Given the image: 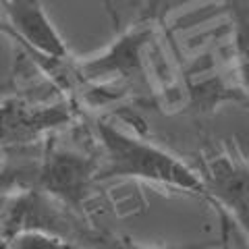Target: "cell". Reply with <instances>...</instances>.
I'll return each instance as SVG.
<instances>
[{
	"label": "cell",
	"mask_w": 249,
	"mask_h": 249,
	"mask_svg": "<svg viewBox=\"0 0 249 249\" xmlns=\"http://www.w3.org/2000/svg\"><path fill=\"white\" fill-rule=\"evenodd\" d=\"M147 0H104L106 13L110 15L116 29H127L135 25L142 9H145Z\"/></svg>",
	"instance_id": "9c48e42d"
},
{
	"label": "cell",
	"mask_w": 249,
	"mask_h": 249,
	"mask_svg": "<svg viewBox=\"0 0 249 249\" xmlns=\"http://www.w3.org/2000/svg\"><path fill=\"white\" fill-rule=\"evenodd\" d=\"M222 9L232 23L237 73L241 88L249 98V0H222Z\"/></svg>",
	"instance_id": "52a82bcc"
},
{
	"label": "cell",
	"mask_w": 249,
	"mask_h": 249,
	"mask_svg": "<svg viewBox=\"0 0 249 249\" xmlns=\"http://www.w3.org/2000/svg\"><path fill=\"white\" fill-rule=\"evenodd\" d=\"M100 160L88 154L50 147L36 168V187L73 212H81L98 183Z\"/></svg>",
	"instance_id": "7a4b0ae2"
},
{
	"label": "cell",
	"mask_w": 249,
	"mask_h": 249,
	"mask_svg": "<svg viewBox=\"0 0 249 249\" xmlns=\"http://www.w3.org/2000/svg\"><path fill=\"white\" fill-rule=\"evenodd\" d=\"M152 31L147 27L131 25L110 48L98 56H89L77 65L85 81H112V79H139L142 73V56Z\"/></svg>",
	"instance_id": "277c9868"
},
{
	"label": "cell",
	"mask_w": 249,
	"mask_h": 249,
	"mask_svg": "<svg viewBox=\"0 0 249 249\" xmlns=\"http://www.w3.org/2000/svg\"><path fill=\"white\" fill-rule=\"evenodd\" d=\"M220 249H229V245L227 243H220Z\"/></svg>",
	"instance_id": "8fae6325"
},
{
	"label": "cell",
	"mask_w": 249,
	"mask_h": 249,
	"mask_svg": "<svg viewBox=\"0 0 249 249\" xmlns=\"http://www.w3.org/2000/svg\"><path fill=\"white\" fill-rule=\"evenodd\" d=\"M2 249H77L75 241L56 235V232L29 229L13 235L9 241H4Z\"/></svg>",
	"instance_id": "ba28073f"
},
{
	"label": "cell",
	"mask_w": 249,
	"mask_h": 249,
	"mask_svg": "<svg viewBox=\"0 0 249 249\" xmlns=\"http://www.w3.org/2000/svg\"><path fill=\"white\" fill-rule=\"evenodd\" d=\"M204 181L210 199L224 206L249 229V166L218 156L210 162Z\"/></svg>",
	"instance_id": "8992f818"
},
{
	"label": "cell",
	"mask_w": 249,
	"mask_h": 249,
	"mask_svg": "<svg viewBox=\"0 0 249 249\" xmlns=\"http://www.w3.org/2000/svg\"><path fill=\"white\" fill-rule=\"evenodd\" d=\"M96 135L102 147L98 181L135 178L210 199L204 177L164 147L123 131L110 121H96Z\"/></svg>",
	"instance_id": "6da1fadb"
},
{
	"label": "cell",
	"mask_w": 249,
	"mask_h": 249,
	"mask_svg": "<svg viewBox=\"0 0 249 249\" xmlns=\"http://www.w3.org/2000/svg\"><path fill=\"white\" fill-rule=\"evenodd\" d=\"M71 121L65 104L36 106L23 100H6L0 104V145L25 147Z\"/></svg>",
	"instance_id": "3957f363"
},
{
	"label": "cell",
	"mask_w": 249,
	"mask_h": 249,
	"mask_svg": "<svg viewBox=\"0 0 249 249\" xmlns=\"http://www.w3.org/2000/svg\"><path fill=\"white\" fill-rule=\"evenodd\" d=\"M0 11L19 40L27 42L37 54L50 60L69 58L67 44L48 17L42 0H0Z\"/></svg>",
	"instance_id": "5b68a950"
},
{
	"label": "cell",
	"mask_w": 249,
	"mask_h": 249,
	"mask_svg": "<svg viewBox=\"0 0 249 249\" xmlns=\"http://www.w3.org/2000/svg\"><path fill=\"white\" fill-rule=\"evenodd\" d=\"M96 249H218L220 243H187L177 247H143L133 243L131 239H112V237H91V243Z\"/></svg>",
	"instance_id": "30bf717a"
}]
</instances>
